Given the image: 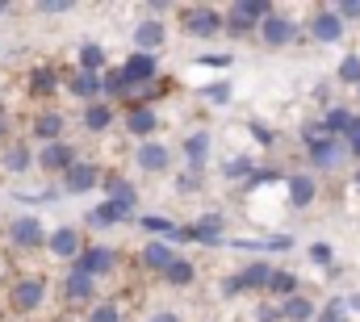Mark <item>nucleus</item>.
I'll return each instance as SVG.
<instances>
[{"label":"nucleus","instance_id":"nucleus-1","mask_svg":"<svg viewBox=\"0 0 360 322\" xmlns=\"http://www.w3.org/2000/svg\"><path fill=\"white\" fill-rule=\"evenodd\" d=\"M184 30L193 38H214V34H222V13H214V8H188L184 13Z\"/></svg>","mask_w":360,"mask_h":322},{"label":"nucleus","instance_id":"nucleus-2","mask_svg":"<svg viewBox=\"0 0 360 322\" xmlns=\"http://www.w3.org/2000/svg\"><path fill=\"white\" fill-rule=\"evenodd\" d=\"M151 76H155V55H143V51H139V55H130V59H126V67H122V80L130 84V88H134V84H143V80H151Z\"/></svg>","mask_w":360,"mask_h":322},{"label":"nucleus","instance_id":"nucleus-3","mask_svg":"<svg viewBox=\"0 0 360 322\" xmlns=\"http://www.w3.org/2000/svg\"><path fill=\"white\" fill-rule=\"evenodd\" d=\"M109 268H113V251H109V247H92V251L80 255V268H76V272L92 276V272H109Z\"/></svg>","mask_w":360,"mask_h":322},{"label":"nucleus","instance_id":"nucleus-4","mask_svg":"<svg viewBox=\"0 0 360 322\" xmlns=\"http://www.w3.org/2000/svg\"><path fill=\"white\" fill-rule=\"evenodd\" d=\"M42 297H46V285H42V281H21V285L13 289V302H17L21 310H34Z\"/></svg>","mask_w":360,"mask_h":322},{"label":"nucleus","instance_id":"nucleus-5","mask_svg":"<svg viewBox=\"0 0 360 322\" xmlns=\"http://www.w3.org/2000/svg\"><path fill=\"white\" fill-rule=\"evenodd\" d=\"M122 218H130V205L105 201L101 210H92V226H113V222H122Z\"/></svg>","mask_w":360,"mask_h":322},{"label":"nucleus","instance_id":"nucleus-6","mask_svg":"<svg viewBox=\"0 0 360 322\" xmlns=\"http://www.w3.org/2000/svg\"><path fill=\"white\" fill-rule=\"evenodd\" d=\"M13 243H21V247L42 243V226H38L34 218H17V222H13Z\"/></svg>","mask_w":360,"mask_h":322},{"label":"nucleus","instance_id":"nucleus-7","mask_svg":"<svg viewBox=\"0 0 360 322\" xmlns=\"http://www.w3.org/2000/svg\"><path fill=\"white\" fill-rule=\"evenodd\" d=\"M344 34V21L335 17V13H323V17H314V38H323V42H335Z\"/></svg>","mask_w":360,"mask_h":322},{"label":"nucleus","instance_id":"nucleus-8","mask_svg":"<svg viewBox=\"0 0 360 322\" xmlns=\"http://www.w3.org/2000/svg\"><path fill=\"white\" fill-rule=\"evenodd\" d=\"M172 259H176V255H172L168 243H147V251H143V264H147V268H160V272H164Z\"/></svg>","mask_w":360,"mask_h":322},{"label":"nucleus","instance_id":"nucleus-9","mask_svg":"<svg viewBox=\"0 0 360 322\" xmlns=\"http://www.w3.org/2000/svg\"><path fill=\"white\" fill-rule=\"evenodd\" d=\"M92 184H96V167H92V163H76V167L68 172V188H72V193H84Z\"/></svg>","mask_w":360,"mask_h":322},{"label":"nucleus","instance_id":"nucleus-10","mask_svg":"<svg viewBox=\"0 0 360 322\" xmlns=\"http://www.w3.org/2000/svg\"><path fill=\"white\" fill-rule=\"evenodd\" d=\"M51 251H55V255H76V251H80V235H76L72 226L55 231V235H51Z\"/></svg>","mask_w":360,"mask_h":322},{"label":"nucleus","instance_id":"nucleus-11","mask_svg":"<svg viewBox=\"0 0 360 322\" xmlns=\"http://www.w3.org/2000/svg\"><path fill=\"white\" fill-rule=\"evenodd\" d=\"M38 163H42V167H72V147H63V143H46Z\"/></svg>","mask_w":360,"mask_h":322},{"label":"nucleus","instance_id":"nucleus-12","mask_svg":"<svg viewBox=\"0 0 360 322\" xmlns=\"http://www.w3.org/2000/svg\"><path fill=\"white\" fill-rule=\"evenodd\" d=\"M289 197H293V205H310L314 201V180L310 176H293L289 180Z\"/></svg>","mask_w":360,"mask_h":322},{"label":"nucleus","instance_id":"nucleus-13","mask_svg":"<svg viewBox=\"0 0 360 322\" xmlns=\"http://www.w3.org/2000/svg\"><path fill=\"white\" fill-rule=\"evenodd\" d=\"M314 314V306L306 302V297H289L285 306H281V318H289V322H306Z\"/></svg>","mask_w":360,"mask_h":322},{"label":"nucleus","instance_id":"nucleus-14","mask_svg":"<svg viewBox=\"0 0 360 322\" xmlns=\"http://www.w3.org/2000/svg\"><path fill=\"white\" fill-rule=\"evenodd\" d=\"M310 155H314V163L331 167V163L340 160V143H331V139H319V143H310Z\"/></svg>","mask_w":360,"mask_h":322},{"label":"nucleus","instance_id":"nucleus-15","mask_svg":"<svg viewBox=\"0 0 360 322\" xmlns=\"http://www.w3.org/2000/svg\"><path fill=\"white\" fill-rule=\"evenodd\" d=\"M59 126H63V117H59V113H42V117H38V126H34V134H38L42 143H55V139H59Z\"/></svg>","mask_w":360,"mask_h":322},{"label":"nucleus","instance_id":"nucleus-16","mask_svg":"<svg viewBox=\"0 0 360 322\" xmlns=\"http://www.w3.org/2000/svg\"><path fill=\"white\" fill-rule=\"evenodd\" d=\"M264 38H269L272 46H276V42H289V38H293V25H289L285 17H269V21H264Z\"/></svg>","mask_w":360,"mask_h":322},{"label":"nucleus","instance_id":"nucleus-17","mask_svg":"<svg viewBox=\"0 0 360 322\" xmlns=\"http://www.w3.org/2000/svg\"><path fill=\"white\" fill-rule=\"evenodd\" d=\"M139 163H143V167H147V172H160V167H164V163H168V151H164V147H160V143H147V147H143V151H139Z\"/></svg>","mask_w":360,"mask_h":322},{"label":"nucleus","instance_id":"nucleus-18","mask_svg":"<svg viewBox=\"0 0 360 322\" xmlns=\"http://www.w3.org/2000/svg\"><path fill=\"white\" fill-rule=\"evenodd\" d=\"M269 276H272L269 264H252V268L239 276V289H260V285H269Z\"/></svg>","mask_w":360,"mask_h":322},{"label":"nucleus","instance_id":"nucleus-19","mask_svg":"<svg viewBox=\"0 0 360 322\" xmlns=\"http://www.w3.org/2000/svg\"><path fill=\"white\" fill-rule=\"evenodd\" d=\"M68 297H72V302H84V297H92V276H84V272H72V276H68Z\"/></svg>","mask_w":360,"mask_h":322},{"label":"nucleus","instance_id":"nucleus-20","mask_svg":"<svg viewBox=\"0 0 360 322\" xmlns=\"http://www.w3.org/2000/svg\"><path fill=\"white\" fill-rule=\"evenodd\" d=\"M134 38H139V46H143V55H151V51L160 46V38H164V30H160V25L151 21V25H139V34H134Z\"/></svg>","mask_w":360,"mask_h":322},{"label":"nucleus","instance_id":"nucleus-21","mask_svg":"<svg viewBox=\"0 0 360 322\" xmlns=\"http://www.w3.org/2000/svg\"><path fill=\"white\" fill-rule=\"evenodd\" d=\"M109 201H117V205H134V188H130L122 176H109Z\"/></svg>","mask_w":360,"mask_h":322},{"label":"nucleus","instance_id":"nucleus-22","mask_svg":"<svg viewBox=\"0 0 360 322\" xmlns=\"http://www.w3.org/2000/svg\"><path fill=\"white\" fill-rule=\"evenodd\" d=\"M130 130L147 139V134L155 130V113H151V109H134V113H130Z\"/></svg>","mask_w":360,"mask_h":322},{"label":"nucleus","instance_id":"nucleus-23","mask_svg":"<svg viewBox=\"0 0 360 322\" xmlns=\"http://www.w3.org/2000/svg\"><path fill=\"white\" fill-rule=\"evenodd\" d=\"M218 231H222V222H218V218H205V222L193 226V239L197 243H218Z\"/></svg>","mask_w":360,"mask_h":322},{"label":"nucleus","instance_id":"nucleus-24","mask_svg":"<svg viewBox=\"0 0 360 322\" xmlns=\"http://www.w3.org/2000/svg\"><path fill=\"white\" fill-rule=\"evenodd\" d=\"M235 13L248 17V21H260V17H269V4H264V0H239Z\"/></svg>","mask_w":360,"mask_h":322},{"label":"nucleus","instance_id":"nucleus-25","mask_svg":"<svg viewBox=\"0 0 360 322\" xmlns=\"http://www.w3.org/2000/svg\"><path fill=\"white\" fill-rule=\"evenodd\" d=\"M348 122H352V113H348V109H331V113H327V122H323V130H327V134H344V130H348Z\"/></svg>","mask_w":360,"mask_h":322},{"label":"nucleus","instance_id":"nucleus-26","mask_svg":"<svg viewBox=\"0 0 360 322\" xmlns=\"http://www.w3.org/2000/svg\"><path fill=\"white\" fill-rule=\"evenodd\" d=\"M109 122H113V113H109L105 105H92L89 113H84V126H89V130H105Z\"/></svg>","mask_w":360,"mask_h":322},{"label":"nucleus","instance_id":"nucleus-27","mask_svg":"<svg viewBox=\"0 0 360 322\" xmlns=\"http://www.w3.org/2000/svg\"><path fill=\"white\" fill-rule=\"evenodd\" d=\"M164 272H168V281H172V285H188V281H193V264H184V259H172Z\"/></svg>","mask_w":360,"mask_h":322},{"label":"nucleus","instance_id":"nucleus-28","mask_svg":"<svg viewBox=\"0 0 360 322\" xmlns=\"http://www.w3.org/2000/svg\"><path fill=\"white\" fill-rule=\"evenodd\" d=\"M72 92H76V96H96V92H101V84H96V76L80 72V76L72 80Z\"/></svg>","mask_w":360,"mask_h":322},{"label":"nucleus","instance_id":"nucleus-29","mask_svg":"<svg viewBox=\"0 0 360 322\" xmlns=\"http://www.w3.org/2000/svg\"><path fill=\"white\" fill-rule=\"evenodd\" d=\"M101 63H105V51H101V46H84V51H80V67H84L89 76L101 67Z\"/></svg>","mask_w":360,"mask_h":322},{"label":"nucleus","instance_id":"nucleus-30","mask_svg":"<svg viewBox=\"0 0 360 322\" xmlns=\"http://www.w3.org/2000/svg\"><path fill=\"white\" fill-rule=\"evenodd\" d=\"M205 151H210V139H205V134H193V139H188V160L201 167V163H205Z\"/></svg>","mask_w":360,"mask_h":322},{"label":"nucleus","instance_id":"nucleus-31","mask_svg":"<svg viewBox=\"0 0 360 322\" xmlns=\"http://www.w3.org/2000/svg\"><path fill=\"white\" fill-rule=\"evenodd\" d=\"M269 285H272V293H293V289H297V281H293L289 272H272Z\"/></svg>","mask_w":360,"mask_h":322},{"label":"nucleus","instance_id":"nucleus-32","mask_svg":"<svg viewBox=\"0 0 360 322\" xmlns=\"http://www.w3.org/2000/svg\"><path fill=\"white\" fill-rule=\"evenodd\" d=\"M143 231H155V235H164V239H172V231H176V226H172L168 218H143Z\"/></svg>","mask_w":360,"mask_h":322},{"label":"nucleus","instance_id":"nucleus-33","mask_svg":"<svg viewBox=\"0 0 360 322\" xmlns=\"http://www.w3.org/2000/svg\"><path fill=\"white\" fill-rule=\"evenodd\" d=\"M34 92H51V88H55V72H46V67H38V72H34Z\"/></svg>","mask_w":360,"mask_h":322},{"label":"nucleus","instance_id":"nucleus-34","mask_svg":"<svg viewBox=\"0 0 360 322\" xmlns=\"http://www.w3.org/2000/svg\"><path fill=\"white\" fill-rule=\"evenodd\" d=\"M8 167H13V172H25V167H30V151H25V147H13V151H8Z\"/></svg>","mask_w":360,"mask_h":322},{"label":"nucleus","instance_id":"nucleus-35","mask_svg":"<svg viewBox=\"0 0 360 322\" xmlns=\"http://www.w3.org/2000/svg\"><path fill=\"white\" fill-rule=\"evenodd\" d=\"M126 88H130V84L122 80V72H109V76H105V92H109V96H122Z\"/></svg>","mask_w":360,"mask_h":322},{"label":"nucleus","instance_id":"nucleus-36","mask_svg":"<svg viewBox=\"0 0 360 322\" xmlns=\"http://www.w3.org/2000/svg\"><path fill=\"white\" fill-rule=\"evenodd\" d=\"M340 76H344V80H352V84H360V59H344Z\"/></svg>","mask_w":360,"mask_h":322},{"label":"nucleus","instance_id":"nucleus-37","mask_svg":"<svg viewBox=\"0 0 360 322\" xmlns=\"http://www.w3.org/2000/svg\"><path fill=\"white\" fill-rule=\"evenodd\" d=\"M335 17H340V21H344V17H360V0H344Z\"/></svg>","mask_w":360,"mask_h":322},{"label":"nucleus","instance_id":"nucleus-38","mask_svg":"<svg viewBox=\"0 0 360 322\" xmlns=\"http://www.w3.org/2000/svg\"><path fill=\"white\" fill-rule=\"evenodd\" d=\"M252 172V163H243V160H231L226 163V176H248Z\"/></svg>","mask_w":360,"mask_h":322},{"label":"nucleus","instance_id":"nucleus-39","mask_svg":"<svg viewBox=\"0 0 360 322\" xmlns=\"http://www.w3.org/2000/svg\"><path fill=\"white\" fill-rule=\"evenodd\" d=\"M197 63H205V67H226L231 55H205V59H197Z\"/></svg>","mask_w":360,"mask_h":322},{"label":"nucleus","instance_id":"nucleus-40","mask_svg":"<svg viewBox=\"0 0 360 322\" xmlns=\"http://www.w3.org/2000/svg\"><path fill=\"white\" fill-rule=\"evenodd\" d=\"M205 96H210V101H218V105H222V101H231V88H226V84H218V88H210V92H205Z\"/></svg>","mask_w":360,"mask_h":322},{"label":"nucleus","instance_id":"nucleus-41","mask_svg":"<svg viewBox=\"0 0 360 322\" xmlns=\"http://www.w3.org/2000/svg\"><path fill=\"white\" fill-rule=\"evenodd\" d=\"M151 322H180V318H176V314H155Z\"/></svg>","mask_w":360,"mask_h":322},{"label":"nucleus","instance_id":"nucleus-42","mask_svg":"<svg viewBox=\"0 0 360 322\" xmlns=\"http://www.w3.org/2000/svg\"><path fill=\"white\" fill-rule=\"evenodd\" d=\"M352 155L360 160V139H352Z\"/></svg>","mask_w":360,"mask_h":322},{"label":"nucleus","instance_id":"nucleus-43","mask_svg":"<svg viewBox=\"0 0 360 322\" xmlns=\"http://www.w3.org/2000/svg\"><path fill=\"white\" fill-rule=\"evenodd\" d=\"M352 306H356V310H360V297H352Z\"/></svg>","mask_w":360,"mask_h":322},{"label":"nucleus","instance_id":"nucleus-44","mask_svg":"<svg viewBox=\"0 0 360 322\" xmlns=\"http://www.w3.org/2000/svg\"><path fill=\"white\" fill-rule=\"evenodd\" d=\"M0 130H4V117H0Z\"/></svg>","mask_w":360,"mask_h":322},{"label":"nucleus","instance_id":"nucleus-45","mask_svg":"<svg viewBox=\"0 0 360 322\" xmlns=\"http://www.w3.org/2000/svg\"><path fill=\"white\" fill-rule=\"evenodd\" d=\"M356 184H360V172H356Z\"/></svg>","mask_w":360,"mask_h":322},{"label":"nucleus","instance_id":"nucleus-46","mask_svg":"<svg viewBox=\"0 0 360 322\" xmlns=\"http://www.w3.org/2000/svg\"><path fill=\"white\" fill-rule=\"evenodd\" d=\"M327 322H335V318H327Z\"/></svg>","mask_w":360,"mask_h":322}]
</instances>
